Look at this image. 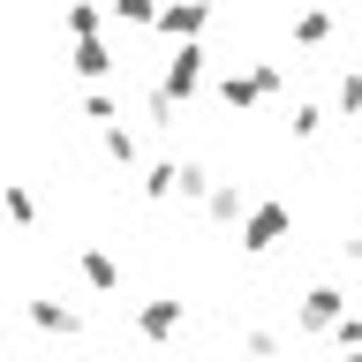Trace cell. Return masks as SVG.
<instances>
[{"label": "cell", "instance_id": "cell-7", "mask_svg": "<svg viewBox=\"0 0 362 362\" xmlns=\"http://www.w3.org/2000/svg\"><path fill=\"white\" fill-rule=\"evenodd\" d=\"M204 211L219 226H242V211H249V189L242 181H219V189H204Z\"/></svg>", "mask_w": 362, "mask_h": 362}, {"label": "cell", "instance_id": "cell-10", "mask_svg": "<svg viewBox=\"0 0 362 362\" xmlns=\"http://www.w3.org/2000/svg\"><path fill=\"white\" fill-rule=\"evenodd\" d=\"M325 121H332V106H317V98H302V106L287 113V136H294V144H310V136H325Z\"/></svg>", "mask_w": 362, "mask_h": 362}, {"label": "cell", "instance_id": "cell-19", "mask_svg": "<svg viewBox=\"0 0 362 362\" xmlns=\"http://www.w3.org/2000/svg\"><path fill=\"white\" fill-rule=\"evenodd\" d=\"M294 8H317V0H294Z\"/></svg>", "mask_w": 362, "mask_h": 362}, {"label": "cell", "instance_id": "cell-1", "mask_svg": "<svg viewBox=\"0 0 362 362\" xmlns=\"http://www.w3.org/2000/svg\"><path fill=\"white\" fill-rule=\"evenodd\" d=\"M279 90H287V68H279V61H257V68H226V76H219V98H226L234 113L264 106V98H279Z\"/></svg>", "mask_w": 362, "mask_h": 362}, {"label": "cell", "instance_id": "cell-12", "mask_svg": "<svg viewBox=\"0 0 362 362\" xmlns=\"http://www.w3.org/2000/svg\"><path fill=\"white\" fill-rule=\"evenodd\" d=\"M332 347H339V355H355V347H362V310H355V302L332 317Z\"/></svg>", "mask_w": 362, "mask_h": 362}, {"label": "cell", "instance_id": "cell-20", "mask_svg": "<svg viewBox=\"0 0 362 362\" xmlns=\"http://www.w3.org/2000/svg\"><path fill=\"white\" fill-rule=\"evenodd\" d=\"M347 362H362V347H355V355H347Z\"/></svg>", "mask_w": 362, "mask_h": 362}, {"label": "cell", "instance_id": "cell-13", "mask_svg": "<svg viewBox=\"0 0 362 362\" xmlns=\"http://www.w3.org/2000/svg\"><path fill=\"white\" fill-rule=\"evenodd\" d=\"M106 68H113L106 45H98V38H76V76H106Z\"/></svg>", "mask_w": 362, "mask_h": 362}, {"label": "cell", "instance_id": "cell-16", "mask_svg": "<svg viewBox=\"0 0 362 362\" xmlns=\"http://www.w3.org/2000/svg\"><path fill=\"white\" fill-rule=\"evenodd\" d=\"M144 189H151V197H174V158H158L151 174H144Z\"/></svg>", "mask_w": 362, "mask_h": 362}, {"label": "cell", "instance_id": "cell-3", "mask_svg": "<svg viewBox=\"0 0 362 362\" xmlns=\"http://www.w3.org/2000/svg\"><path fill=\"white\" fill-rule=\"evenodd\" d=\"M204 61H211V53H204V38H181L174 53H166V76H158V90H166V98H197V83H204Z\"/></svg>", "mask_w": 362, "mask_h": 362}, {"label": "cell", "instance_id": "cell-2", "mask_svg": "<svg viewBox=\"0 0 362 362\" xmlns=\"http://www.w3.org/2000/svg\"><path fill=\"white\" fill-rule=\"evenodd\" d=\"M287 226H294V204L287 197H257L242 211V249H249V257H272V249L287 242Z\"/></svg>", "mask_w": 362, "mask_h": 362}, {"label": "cell", "instance_id": "cell-8", "mask_svg": "<svg viewBox=\"0 0 362 362\" xmlns=\"http://www.w3.org/2000/svg\"><path fill=\"white\" fill-rule=\"evenodd\" d=\"M332 121H362V68H339V83H332Z\"/></svg>", "mask_w": 362, "mask_h": 362}, {"label": "cell", "instance_id": "cell-15", "mask_svg": "<svg viewBox=\"0 0 362 362\" xmlns=\"http://www.w3.org/2000/svg\"><path fill=\"white\" fill-rule=\"evenodd\" d=\"M68 30H76V38H98V8L76 0V8H68Z\"/></svg>", "mask_w": 362, "mask_h": 362}, {"label": "cell", "instance_id": "cell-6", "mask_svg": "<svg viewBox=\"0 0 362 362\" xmlns=\"http://www.w3.org/2000/svg\"><path fill=\"white\" fill-rule=\"evenodd\" d=\"M181 325H189V310H181L174 294H158V302H144V310H136V332L151 339V347H166V339H181Z\"/></svg>", "mask_w": 362, "mask_h": 362}, {"label": "cell", "instance_id": "cell-4", "mask_svg": "<svg viewBox=\"0 0 362 362\" xmlns=\"http://www.w3.org/2000/svg\"><path fill=\"white\" fill-rule=\"evenodd\" d=\"M204 23H211V0H158L151 30L158 38H204Z\"/></svg>", "mask_w": 362, "mask_h": 362}, {"label": "cell", "instance_id": "cell-14", "mask_svg": "<svg viewBox=\"0 0 362 362\" xmlns=\"http://www.w3.org/2000/svg\"><path fill=\"white\" fill-rule=\"evenodd\" d=\"M45 325V332H76V310H61V302H38V310H30Z\"/></svg>", "mask_w": 362, "mask_h": 362}, {"label": "cell", "instance_id": "cell-11", "mask_svg": "<svg viewBox=\"0 0 362 362\" xmlns=\"http://www.w3.org/2000/svg\"><path fill=\"white\" fill-rule=\"evenodd\" d=\"M76 264H83V279H90V287H98V294H113V287H121V264H113L106 249H83Z\"/></svg>", "mask_w": 362, "mask_h": 362}, {"label": "cell", "instance_id": "cell-9", "mask_svg": "<svg viewBox=\"0 0 362 362\" xmlns=\"http://www.w3.org/2000/svg\"><path fill=\"white\" fill-rule=\"evenodd\" d=\"M332 38V8L317 0V8H294V45H325Z\"/></svg>", "mask_w": 362, "mask_h": 362}, {"label": "cell", "instance_id": "cell-21", "mask_svg": "<svg viewBox=\"0 0 362 362\" xmlns=\"http://www.w3.org/2000/svg\"><path fill=\"white\" fill-rule=\"evenodd\" d=\"M249 362H272V355H249Z\"/></svg>", "mask_w": 362, "mask_h": 362}, {"label": "cell", "instance_id": "cell-17", "mask_svg": "<svg viewBox=\"0 0 362 362\" xmlns=\"http://www.w3.org/2000/svg\"><path fill=\"white\" fill-rule=\"evenodd\" d=\"M113 16H121V23H151L158 0H113Z\"/></svg>", "mask_w": 362, "mask_h": 362}, {"label": "cell", "instance_id": "cell-5", "mask_svg": "<svg viewBox=\"0 0 362 362\" xmlns=\"http://www.w3.org/2000/svg\"><path fill=\"white\" fill-rule=\"evenodd\" d=\"M347 310V287H332V279H317V287H302V302H294V317H302V332H332V317Z\"/></svg>", "mask_w": 362, "mask_h": 362}, {"label": "cell", "instance_id": "cell-18", "mask_svg": "<svg viewBox=\"0 0 362 362\" xmlns=\"http://www.w3.org/2000/svg\"><path fill=\"white\" fill-rule=\"evenodd\" d=\"M106 151L121 158V166H129V158H136V136H129V129H106Z\"/></svg>", "mask_w": 362, "mask_h": 362}]
</instances>
